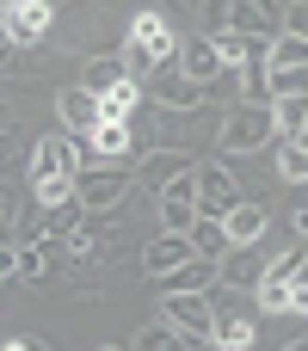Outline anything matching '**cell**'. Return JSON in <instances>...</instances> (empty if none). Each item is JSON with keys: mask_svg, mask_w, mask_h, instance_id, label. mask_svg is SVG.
Wrapping results in <instances>:
<instances>
[{"mask_svg": "<svg viewBox=\"0 0 308 351\" xmlns=\"http://www.w3.org/2000/svg\"><path fill=\"white\" fill-rule=\"evenodd\" d=\"M253 296H259V308H265V315H284V308H296V284H284V278H265Z\"/></svg>", "mask_w": 308, "mask_h": 351, "instance_id": "cell-28", "label": "cell"}, {"mask_svg": "<svg viewBox=\"0 0 308 351\" xmlns=\"http://www.w3.org/2000/svg\"><path fill=\"white\" fill-rule=\"evenodd\" d=\"M179 346H191V339H185L167 315H161V321H148V327L136 333V351H179Z\"/></svg>", "mask_w": 308, "mask_h": 351, "instance_id": "cell-23", "label": "cell"}, {"mask_svg": "<svg viewBox=\"0 0 308 351\" xmlns=\"http://www.w3.org/2000/svg\"><path fill=\"white\" fill-rule=\"evenodd\" d=\"M191 253H198V247H191V234H179V228H161V234H154V247L142 253V265H148V271L161 278V271H173V265H185Z\"/></svg>", "mask_w": 308, "mask_h": 351, "instance_id": "cell-12", "label": "cell"}, {"mask_svg": "<svg viewBox=\"0 0 308 351\" xmlns=\"http://www.w3.org/2000/svg\"><path fill=\"white\" fill-rule=\"evenodd\" d=\"M235 204H241L235 173H228L222 160H204V167H198V210H204V216H228Z\"/></svg>", "mask_w": 308, "mask_h": 351, "instance_id": "cell-6", "label": "cell"}, {"mask_svg": "<svg viewBox=\"0 0 308 351\" xmlns=\"http://www.w3.org/2000/svg\"><path fill=\"white\" fill-rule=\"evenodd\" d=\"M130 148H136V130L130 123H93L86 130V154L93 160H123Z\"/></svg>", "mask_w": 308, "mask_h": 351, "instance_id": "cell-14", "label": "cell"}, {"mask_svg": "<svg viewBox=\"0 0 308 351\" xmlns=\"http://www.w3.org/2000/svg\"><path fill=\"white\" fill-rule=\"evenodd\" d=\"M123 191H130V173H123L117 160H99V167H80V173H74V197H80L86 210H111Z\"/></svg>", "mask_w": 308, "mask_h": 351, "instance_id": "cell-5", "label": "cell"}, {"mask_svg": "<svg viewBox=\"0 0 308 351\" xmlns=\"http://www.w3.org/2000/svg\"><path fill=\"white\" fill-rule=\"evenodd\" d=\"M265 271H272V253H265L259 241H235V247L216 259V284H228V290H259Z\"/></svg>", "mask_w": 308, "mask_h": 351, "instance_id": "cell-3", "label": "cell"}, {"mask_svg": "<svg viewBox=\"0 0 308 351\" xmlns=\"http://www.w3.org/2000/svg\"><path fill=\"white\" fill-rule=\"evenodd\" d=\"M222 222H228V241H259L272 216H265V204H253V197H241V204H235V210H228Z\"/></svg>", "mask_w": 308, "mask_h": 351, "instance_id": "cell-18", "label": "cell"}, {"mask_svg": "<svg viewBox=\"0 0 308 351\" xmlns=\"http://www.w3.org/2000/svg\"><path fill=\"white\" fill-rule=\"evenodd\" d=\"M272 68H308V37L278 31V37H272ZM272 68H265V74H272Z\"/></svg>", "mask_w": 308, "mask_h": 351, "instance_id": "cell-24", "label": "cell"}, {"mask_svg": "<svg viewBox=\"0 0 308 351\" xmlns=\"http://www.w3.org/2000/svg\"><path fill=\"white\" fill-rule=\"evenodd\" d=\"M154 86H161V99H167L173 111H191V105L204 99V86H198V80H185V74H179V62H173V74H167V80H161V68H154Z\"/></svg>", "mask_w": 308, "mask_h": 351, "instance_id": "cell-21", "label": "cell"}, {"mask_svg": "<svg viewBox=\"0 0 308 351\" xmlns=\"http://www.w3.org/2000/svg\"><path fill=\"white\" fill-rule=\"evenodd\" d=\"M185 234H191V247H198V253H210V259H222V253L235 247V241H228V222H222V216H198Z\"/></svg>", "mask_w": 308, "mask_h": 351, "instance_id": "cell-20", "label": "cell"}, {"mask_svg": "<svg viewBox=\"0 0 308 351\" xmlns=\"http://www.w3.org/2000/svg\"><path fill=\"white\" fill-rule=\"evenodd\" d=\"M136 80H123V86H111V93H99V123H130V111H136Z\"/></svg>", "mask_w": 308, "mask_h": 351, "instance_id": "cell-22", "label": "cell"}, {"mask_svg": "<svg viewBox=\"0 0 308 351\" xmlns=\"http://www.w3.org/2000/svg\"><path fill=\"white\" fill-rule=\"evenodd\" d=\"M161 315H167L191 346H216V302H210V290H179V296L161 302Z\"/></svg>", "mask_w": 308, "mask_h": 351, "instance_id": "cell-2", "label": "cell"}, {"mask_svg": "<svg viewBox=\"0 0 308 351\" xmlns=\"http://www.w3.org/2000/svg\"><path fill=\"white\" fill-rule=\"evenodd\" d=\"M272 117H278V142H296L308 130V93H284L272 99Z\"/></svg>", "mask_w": 308, "mask_h": 351, "instance_id": "cell-17", "label": "cell"}, {"mask_svg": "<svg viewBox=\"0 0 308 351\" xmlns=\"http://www.w3.org/2000/svg\"><path fill=\"white\" fill-rule=\"evenodd\" d=\"M185 167H191V160H185V154H179V148H167V154H154V160H148V167H142V179H148V185H154V191H167V185H173V179H179V173H185Z\"/></svg>", "mask_w": 308, "mask_h": 351, "instance_id": "cell-25", "label": "cell"}, {"mask_svg": "<svg viewBox=\"0 0 308 351\" xmlns=\"http://www.w3.org/2000/svg\"><path fill=\"white\" fill-rule=\"evenodd\" d=\"M12 6H25V0H0V12H12Z\"/></svg>", "mask_w": 308, "mask_h": 351, "instance_id": "cell-34", "label": "cell"}, {"mask_svg": "<svg viewBox=\"0 0 308 351\" xmlns=\"http://www.w3.org/2000/svg\"><path fill=\"white\" fill-rule=\"evenodd\" d=\"M222 31L278 37V31H284V6H278V0H222ZM222 31H216V37H222Z\"/></svg>", "mask_w": 308, "mask_h": 351, "instance_id": "cell-4", "label": "cell"}, {"mask_svg": "<svg viewBox=\"0 0 308 351\" xmlns=\"http://www.w3.org/2000/svg\"><path fill=\"white\" fill-rule=\"evenodd\" d=\"M179 290H216V259L210 253H191L185 265L161 271V296H179Z\"/></svg>", "mask_w": 308, "mask_h": 351, "instance_id": "cell-10", "label": "cell"}, {"mask_svg": "<svg viewBox=\"0 0 308 351\" xmlns=\"http://www.w3.org/2000/svg\"><path fill=\"white\" fill-rule=\"evenodd\" d=\"M278 148V173L290 185H308V142H272Z\"/></svg>", "mask_w": 308, "mask_h": 351, "instance_id": "cell-26", "label": "cell"}, {"mask_svg": "<svg viewBox=\"0 0 308 351\" xmlns=\"http://www.w3.org/2000/svg\"><path fill=\"white\" fill-rule=\"evenodd\" d=\"M296 308H303V315H308V284H296Z\"/></svg>", "mask_w": 308, "mask_h": 351, "instance_id": "cell-33", "label": "cell"}, {"mask_svg": "<svg viewBox=\"0 0 308 351\" xmlns=\"http://www.w3.org/2000/svg\"><path fill=\"white\" fill-rule=\"evenodd\" d=\"M56 173H80V154H74L68 130H56L31 148V179H56Z\"/></svg>", "mask_w": 308, "mask_h": 351, "instance_id": "cell-9", "label": "cell"}, {"mask_svg": "<svg viewBox=\"0 0 308 351\" xmlns=\"http://www.w3.org/2000/svg\"><path fill=\"white\" fill-rule=\"evenodd\" d=\"M49 259H56V253H49L43 241H37V247H19V278H43V271H49Z\"/></svg>", "mask_w": 308, "mask_h": 351, "instance_id": "cell-31", "label": "cell"}, {"mask_svg": "<svg viewBox=\"0 0 308 351\" xmlns=\"http://www.w3.org/2000/svg\"><path fill=\"white\" fill-rule=\"evenodd\" d=\"M0 37H6V25H0Z\"/></svg>", "mask_w": 308, "mask_h": 351, "instance_id": "cell-37", "label": "cell"}, {"mask_svg": "<svg viewBox=\"0 0 308 351\" xmlns=\"http://www.w3.org/2000/svg\"><path fill=\"white\" fill-rule=\"evenodd\" d=\"M284 31H296V37H308V0H296V6H284Z\"/></svg>", "mask_w": 308, "mask_h": 351, "instance_id": "cell-32", "label": "cell"}, {"mask_svg": "<svg viewBox=\"0 0 308 351\" xmlns=\"http://www.w3.org/2000/svg\"><path fill=\"white\" fill-rule=\"evenodd\" d=\"M173 62H179V74H185V80H198V86H210V80L228 68V62H222V43H216V37H204V31H198V37H185Z\"/></svg>", "mask_w": 308, "mask_h": 351, "instance_id": "cell-8", "label": "cell"}, {"mask_svg": "<svg viewBox=\"0 0 308 351\" xmlns=\"http://www.w3.org/2000/svg\"><path fill=\"white\" fill-rule=\"evenodd\" d=\"M0 25H6V37H12V43H37V37L49 31V0H25V6L0 12Z\"/></svg>", "mask_w": 308, "mask_h": 351, "instance_id": "cell-11", "label": "cell"}, {"mask_svg": "<svg viewBox=\"0 0 308 351\" xmlns=\"http://www.w3.org/2000/svg\"><path fill=\"white\" fill-rule=\"evenodd\" d=\"M198 216H204V210H198V167H185V173L161 191V228H179V234H185Z\"/></svg>", "mask_w": 308, "mask_h": 351, "instance_id": "cell-7", "label": "cell"}, {"mask_svg": "<svg viewBox=\"0 0 308 351\" xmlns=\"http://www.w3.org/2000/svg\"><path fill=\"white\" fill-rule=\"evenodd\" d=\"M284 93H308V68H272L265 74V99H284Z\"/></svg>", "mask_w": 308, "mask_h": 351, "instance_id": "cell-29", "label": "cell"}, {"mask_svg": "<svg viewBox=\"0 0 308 351\" xmlns=\"http://www.w3.org/2000/svg\"><path fill=\"white\" fill-rule=\"evenodd\" d=\"M130 37H136V43H142V49H148L154 62H173V56H179V43H173V31H167V25L154 19V12H136V25H130Z\"/></svg>", "mask_w": 308, "mask_h": 351, "instance_id": "cell-15", "label": "cell"}, {"mask_svg": "<svg viewBox=\"0 0 308 351\" xmlns=\"http://www.w3.org/2000/svg\"><path fill=\"white\" fill-rule=\"evenodd\" d=\"M123 80H130L123 56H93V62H86V74H80V86H86V93H111V86H123Z\"/></svg>", "mask_w": 308, "mask_h": 351, "instance_id": "cell-19", "label": "cell"}, {"mask_svg": "<svg viewBox=\"0 0 308 351\" xmlns=\"http://www.w3.org/2000/svg\"><path fill=\"white\" fill-rule=\"evenodd\" d=\"M210 302H216V346H222V351H247V346H253V321H247L241 308L222 302V284H216Z\"/></svg>", "mask_w": 308, "mask_h": 351, "instance_id": "cell-13", "label": "cell"}, {"mask_svg": "<svg viewBox=\"0 0 308 351\" xmlns=\"http://www.w3.org/2000/svg\"><path fill=\"white\" fill-rule=\"evenodd\" d=\"M296 142H308V130H303V136H296Z\"/></svg>", "mask_w": 308, "mask_h": 351, "instance_id": "cell-36", "label": "cell"}, {"mask_svg": "<svg viewBox=\"0 0 308 351\" xmlns=\"http://www.w3.org/2000/svg\"><path fill=\"white\" fill-rule=\"evenodd\" d=\"M99 253H105L99 228H68V259H99Z\"/></svg>", "mask_w": 308, "mask_h": 351, "instance_id": "cell-30", "label": "cell"}, {"mask_svg": "<svg viewBox=\"0 0 308 351\" xmlns=\"http://www.w3.org/2000/svg\"><path fill=\"white\" fill-rule=\"evenodd\" d=\"M185 6H210V0H185Z\"/></svg>", "mask_w": 308, "mask_h": 351, "instance_id": "cell-35", "label": "cell"}, {"mask_svg": "<svg viewBox=\"0 0 308 351\" xmlns=\"http://www.w3.org/2000/svg\"><path fill=\"white\" fill-rule=\"evenodd\" d=\"M278 142V117H272V99H247L222 117V148L228 154H259Z\"/></svg>", "mask_w": 308, "mask_h": 351, "instance_id": "cell-1", "label": "cell"}, {"mask_svg": "<svg viewBox=\"0 0 308 351\" xmlns=\"http://www.w3.org/2000/svg\"><path fill=\"white\" fill-rule=\"evenodd\" d=\"M37 185V204L43 210H62V204H74V173H56V179H31Z\"/></svg>", "mask_w": 308, "mask_h": 351, "instance_id": "cell-27", "label": "cell"}, {"mask_svg": "<svg viewBox=\"0 0 308 351\" xmlns=\"http://www.w3.org/2000/svg\"><path fill=\"white\" fill-rule=\"evenodd\" d=\"M56 105H62V130H80V136H86V130L99 123V93H86V86H68Z\"/></svg>", "mask_w": 308, "mask_h": 351, "instance_id": "cell-16", "label": "cell"}]
</instances>
